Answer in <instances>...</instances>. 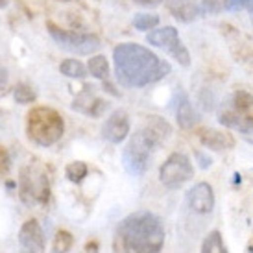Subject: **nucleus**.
Listing matches in <instances>:
<instances>
[{
  "label": "nucleus",
  "mask_w": 253,
  "mask_h": 253,
  "mask_svg": "<svg viewBox=\"0 0 253 253\" xmlns=\"http://www.w3.org/2000/svg\"><path fill=\"white\" fill-rule=\"evenodd\" d=\"M194 177V167L190 159L181 152L170 154L159 169V181L167 189H179Z\"/></svg>",
  "instance_id": "8"
},
{
  "label": "nucleus",
  "mask_w": 253,
  "mask_h": 253,
  "mask_svg": "<svg viewBox=\"0 0 253 253\" xmlns=\"http://www.w3.org/2000/svg\"><path fill=\"white\" fill-rule=\"evenodd\" d=\"M198 139L205 148L212 152H225L235 146V137L225 129H214V127H205L198 133Z\"/></svg>",
  "instance_id": "15"
},
{
  "label": "nucleus",
  "mask_w": 253,
  "mask_h": 253,
  "mask_svg": "<svg viewBox=\"0 0 253 253\" xmlns=\"http://www.w3.org/2000/svg\"><path fill=\"white\" fill-rule=\"evenodd\" d=\"M187 204L198 214H209L214 207V192L209 183H196L187 192Z\"/></svg>",
  "instance_id": "12"
},
{
  "label": "nucleus",
  "mask_w": 253,
  "mask_h": 253,
  "mask_svg": "<svg viewBox=\"0 0 253 253\" xmlns=\"http://www.w3.org/2000/svg\"><path fill=\"white\" fill-rule=\"evenodd\" d=\"M13 98L19 104H32L36 100V91L28 84H17L13 89Z\"/></svg>",
  "instance_id": "23"
},
{
  "label": "nucleus",
  "mask_w": 253,
  "mask_h": 253,
  "mask_svg": "<svg viewBox=\"0 0 253 253\" xmlns=\"http://www.w3.org/2000/svg\"><path fill=\"white\" fill-rule=\"evenodd\" d=\"M87 165L84 161H72L67 165V169H65V176L69 177V181L72 183H80L84 181V177H87Z\"/></svg>",
  "instance_id": "21"
},
{
  "label": "nucleus",
  "mask_w": 253,
  "mask_h": 253,
  "mask_svg": "<svg viewBox=\"0 0 253 253\" xmlns=\"http://www.w3.org/2000/svg\"><path fill=\"white\" fill-rule=\"evenodd\" d=\"M176 119H177L179 127H183V129H190L198 120L196 111H194V107H192V104H190V100L187 98V94H183V92H181L179 102H177Z\"/></svg>",
  "instance_id": "16"
},
{
  "label": "nucleus",
  "mask_w": 253,
  "mask_h": 253,
  "mask_svg": "<svg viewBox=\"0 0 253 253\" xmlns=\"http://www.w3.org/2000/svg\"><path fill=\"white\" fill-rule=\"evenodd\" d=\"M131 129V122H129V115L124 109H117L113 111L106 119L104 126H102V135L107 142L111 144H120L127 139Z\"/></svg>",
  "instance_id": "10"
},
{
  "label": "nucleus",
  "mask_w": 253,
  "mask_h": 253,
  "mask_svg": "<svg viewBox=\"0 0 253 253\" xmlns=\"http://www.w3.org/2000/svg\"><path fill=\"white\" fill-rule=\"evenodd\" d=\"M163 0H135V4H139V6H144V7H154V6H159Z\"/></svg>",
  "instance_id": "27"
},
{
  "label": "nucleus",
  "mask_w": 253,
  "mask_h": 253,
  "mask_svg": "<svg viewBox=\"0 0 253 253\" xmlns=\"http://www.w3.org/2000/svg\"><path fill=\"white\" fill-rule=\"evenodd\" d=\"M72 109L84 113V115H89V117H100L107 109V102H104L102 98L96 96L94 87L85 85L84 89L80 91V94L76 96V100H74Z\"/></svg>",
  "instance_id": "13"
},
{
  "label": "nucleus",
  "mask_w": 253,
  "mask_h": 253,
  "mask_svg": "<svg viewBox=\"0 0 253 253\" xmlns=\"http://www.w3.org/2000/svg\"><path fill=\"white\" fill-rule=\"evenodd\" d=\"M7 82H9V74H7V69L0 63V92L7 87Z\"/></svg>",
  "instance_id": "26"
},
{
  "label": "nucleus",
  "mask_w": 253,
  "mask_h": 253,
  "mask_svg": "<svg viewBox=\"0 0 253 253\" xmlns=\"http://www.w3.org/2000/svg\"><path fill=\"white\" fill-rule=\"evenodd\" d=\"M65 131V120L54 107L37 106L32 107L26 115V133L37 146L56 144Z\"/></svg>",
  "instance_id": "4"
},
{
  "label": "nucleus",
  "mask_w": 253,
  "mask_h": 253,
  "mask_svg": "<svg viewBox=\"0 0 253 253\" xmlns=\"http://www.w3.org/2000/svg\"><path fill=\"white\" fill-rule=\"evenodd\" d=\"M11 169V159H9V154L7 150L2 144H0V176H6Z\"/></svg>",
  "instance_id": "25"
},
{
  "label": "nucleus",
  "mask_w": 253,
  "mask_h": 253,
  "mask_svg": "<svg viewBox=\"0 0 253 253\" xmlns=\"http://www.w3.org/2000/svg\"><path fill=\"white\" fill-rule=\"evenodd\" d=\"M146 41L150 44L157 46V48L165 50L167 54H170L181 67H189L190 65L189 50H187V46L179 39V34H177V30L174 26H165V28L152 30L146 36Z\"/></svg>",
  "instance_id": "9"
},
{
  "label": "nucleus",
  "mask_w": 253,
  "mask_h": 253,
  "mask_svg": "<svg viewBox=\"0 0 253 253\" xmlns=\"http://www.w3.org/2000/svg\"><path fill=\"white\" fill-rule=\"evenodd\" d=\"M169 11L179 22H192L205 13L204 0H165Z\"/></svg>",
  "instance_id": "14"
},
{
  "label": "nucleus",
  "mask_w": 253,
  "mask_h": 253,
  "mask_svg": "<svg viewBox=\"0 0 253 253\" xmlns=\"http://www.w3.org/2000/svg\"><path fill=\"white\" fill-rule=\"evenodd\" d=\"M157 24H159V15L155 13H137L133 17V26L141 32L154 30Z\"/></svg>",
  "instance_id": "22"
},
{
  "label": "nucleus",
  "mask_w": 253,
  "mask_h": 253,
  "mask_svg": "<svg viewBox=\"0 0 253 253\" xmlns=\"http://www.w3.org/2000/svg\"><path fill=\"white\" fill-rule=\"evenodd\" d=\"M113 67L120 85L144 87L170 74V63L137 42H122L113 50Z\"/></svg>",
  "instance_id": "1"
},
{
  "label": "nucleus",
  "mask_w": 253,
  "mask_h": 253,
  "mask_svg": "<svg viewBox=\"0 0 253 253\" xmlns=\"http://www.w3.org/2000/svg\"><path fill=\"white\" fill-rule=\"evenodd\" d=\"M252 22H253V17H252Z\"/></svg>",
  "instance_id": "33"
},
{
  "label": "nucleus",
  "mask_w": 253,
  "mask_h": 253,
  "mask_svg": "<svg viewBox=\"0 0 253 253\" xmlns=\"http://www.w3.org/2000/svg\"><path fill=\"white\" fill-rule=\"evenodd\" d=\"M250 253H253V246H252V248H250Z\"/></svg>",
  "instance_id": "31"
},
{
  "label": "nucleus",
  "mask_w": 253,
  "mask_h": 253,
  "mask_svg": "<svg viewBox=\"0 0 253 253\" xmlns=\"http://www.w3.org/2000/svg\"><path fill=\"white\" fill-rule=\"evenodd\" d=\"M89 74L96 80H107L109 76V63H107L106 56H92L87 63Z\"/></svg>",
  "instance_id": "19"
},
{
  "label": "nucleus",
  "mask_w": 253,
  "mask_h": 253,
  "mask_svg": "<svg viewBox=\"0 0 253 253\" xmlns=\"http://www.w3.org/2000/svg\"><path fill=\"white\" fill-rule=\"evenodd\" d=\"M63 2H69V0H63Z\"/></svg>",
  "instance_id": "32"
},
{
  "label": "nucleus",
  "mask_w": 253,
  "mask_h": 253,
  "mask_svg": "<svg viewBox=\"0 0 253 253\" xmlns=\"http://www.w3.org/2000/svg\"><path fill=\"white\" fill-rule=\"evenodd\" d=\"M248 0H229V9H242Z\"/></svg>",
  "instance_id": "28"
},
{
  "label": "nucleus",
  "mask_w": 253,
  "mask_h": 253,
  "mask_svg": "<svg viewBox=\"0 0 253 253\" xmlns=\"http://www.w3.org/2000/svg\"><path fill=\"white\" fill-rule=\"evenodd\" d=\"M19 244L22 253H44V233L37 220L30 218L19 231Z\"/></svg>",
  "instance_id": "11"
},
{
  "label": "nucleus",
  "mask_w": 253,
  "mask_h": 253,
  "mask_svg": "<svg viewBox=\"0 0 253 253\" xmlns=\"http://www.w3.org/2000/svg\"><path fill=\"white\" fill-rule=\"evenodd\" d=\"M202 253H227V248L224 244V239L220 231H211L202 242Z\"/></svg>",
  "instance_id": "18"
},
{
  "label": "nucleus",
  "mask_w": 253,
  "mask_h": 253,
  "mask_svg": "<svg viewBox=\"0 0 253 253\" xmlns=\"http://www.w3.org/2000/svg\"><path fill=\"white\" fill-rule=\"evenodd\" d=\"M74 244V237H72L69 231H61L56 233V237H54V242H52V252L54 253H69V250L72 248Z\"/></svg>",
  "instance_id": "20"
},
{
  "label": "nucleus",
  "mask_w": 253,
  "mask_h": 253,
  "mask_svg": "<svg viewBox=\"0 0 253 253\" xmlns=\"http://www.w3.org/2000/svg\"><path fill=\"white\" fill-rule=\"evenodd\" d=\"M17 189L22 204L28 207H44L50 202V177L46 169L36 159L22 165Z\"/></svg>",
  "instance_id": "5"
},
{
  "label": "nucleus",
  "mask_w": 253,
  "mask_h": 253,
  "mask_svg": "<svg viewBox=\"0 0 253 253\" xmlns=\"http://www.w3.org/2000/svg\"><path fill=\"white\" fill-rule=\"evenodd\" d=\"M165 225L152 211H135L120 220L115 231L117 253H161Z\"/></svg>",
  "instance_id": "2"
},
{
  "label": "nucleus",
  "mask_w": 253,
  "mask_h": 253,
  "mask_svg": "<svg viewBox=\"0 0 253 253\" xmlns=\"http://www.w3.org/2000/svg\"><path fill=\"white\" fill-rule=\"evenodd\" d=\"M59 72L67 78H78V80L89 76V69L80 59H65L63 63L59 65Z\"/></svg>",
  "instance_id": "17"
},
{
  "label": "nucleus",
  "mask_w": 253,
  "mask_h": 253,
  "mask_svg": "<svg viewBox=\"0 0 253 253\" xmlns=\"http://www.w3.org/2000/svg\"><path fill=\"white\" fill-rule=\"evenodd\" d=\"M172 133V127L161 117H148L133 137L127 141L126 148L122 150V163L124 169L131 176H142L146 172L150 159L157 148L167 141Z\"/></svg>",
  "instance_id": "3"
},
{
  "label": "nucleus",
  "mask_w": 253,
  "mask_h": 253,
  "mask_svg": "<svg viewBox=\"0 0 253 253\" xmlns=\"http://www.w3.org/2000/svg\"><path fill=\"white\" fill-rule=\"evenodd\" d=\"M204 7L209 13H220L224 9H229V0H204Z\"/></svg>",
  "instance_id": "24"
},
{
  "label": "nucleus",
  "mask_w": 253,
  "mask_h": 253,
  "mask_svg": "<svg viewBox=\"0 0 253 253\" xmlns=\"http://www.w3.org/2000/svg\"><path fill=\"white\" fill-rule=\"evenodd\" d=\"M7 4H9V0H0V9H2V7H7Z\"/></svg>",
  "instance_id": "30"
},
{
  "label": "nucleus",
  "mask_w": 253,
  "mask_h": 253,
  "mask_svg": "<svg viewBox=\"0 0 253 253\" xmlns=\"http://www.w3.org/2000/svg\"><path fill=\"white\" fill-rule=\"evenodd\" d=\"M218 120L227 127L239 129L242 133L253 131V94L248 91H235L222 106Z\"/></svg>",
  "instance_id": "6"
},
{
  "label": "nucleus",
  "mask_w": 253,
  "mask_h": 253,
  "mask_svg": "<svg viewBox=\"0 0 253 253\" xmlns=\"http://www.w3.org/2000/svg\"><path fill=\"white\" fill-rule=\"evenodd\" d=\"M244 9H248V11L253 15V0H248L246 4H244Z\"/></svg>",
  "instance_id": "29"
},
{
  "label": "nucleus",
  "mask_w": 253,
  "mask_h": 253,
  "mask_svg": "<svg viewBox=\"0 0 253 253\" xmlns=\"http://www.w3.org/2000/svg\"><path fill=\"white\" fill-rule=\"evenodd\" d=\"M50 37L67 52L78 54V56H91L100 48V39L91 34H76L65 28H59L54 22H46Z\"/></svg>",
  "instance_id": "7"
}]
</instances>
